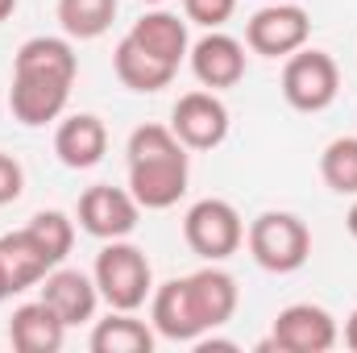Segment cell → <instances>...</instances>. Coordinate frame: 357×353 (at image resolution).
<instances>
[{
    "mask_svg": "<svg viewBox=\"0 0 357 353\" xmlns=\"http://www.w3.org/2000/svg\"><path fill=\"white\" fill-rule=\"evenodd\" d=\"M129 191L146 212L175 208L187 195V146L175 137L171 125H137L129 133Z\"/></svg>",
    "mask_w": 357,
    "mask_h": 353,
    "instance_id": "1",
    "label": "cell"
},
{
    "mask_svg": "<svg viewBox=\"0 0 357 353\" xmlns=\"http://www.w3.org/2000/svg\"><path fill=\"white\" fill-rule=\"evenodd\" d=\"M96 287H100V299L112 308V312H137L150 295H154V270L150 258L133 246V241H108L100 254H96V270H91Z\"/></svg>",
    "mask_w": 357,
    "mask_h": 353,
    "instance_id": "2",
    "label": "cell"
},
{
    "mask_svg": "<svg viewBox=\"0 0 357 353\" xmlns=\"http://www.w3.org/2000/svg\"><path fill=\"white\" fill-rule=\"evenodd\" d=\"M245 246L254 262L270 274H295L312 258V229L295 212H262L245 229Z\"/></svg>",
    "mask_w": 357,
    "mask_h": 353,
    "instance_id": "3",
    "label": "cell"
},
{
    "mask_svg": "<svg viewBox=\"0 0 357 353\" xmlns=\"http://www.w3.org/2000/svg\"><path fill=\"white\" fill-rule=\"evenodd\" d=\"M183 237L191 246V254H199L204 262H225L241 250L245 241V225H241V212L229 204V200H199L187 208L183 216Z\"/></svg>",
    "mask_w": 357,
    "mask_h": 353,
    "instance_id": "4",
    "label": "cell"
},
{
    "mask_svg": "<svg viewBox=\"0 0 357 353\" xmlns=\"http://www.w3.org/2000/svg\"><path fill=\"white\" fill-rule=\"evenodd\" d=\"M341 91V67L333 54L303 46L295 54H287L282 67V96L295 112H324Z\"/></svg>",
    "mask_w": 357,
    "mask_h": 353,
    "instance_id": "5",
    "label": "cell"
},
{
    "mask_svg": "<svg viewBox=\"0 0 357 353\" xmlns=\"http://www.w3.org/2000/svg\"><path fill=\"white\" fill-rule=\"evenodd\" d=\"M312 38V17L299 0H270L245 21V46L262 59H287Z\"/></svg>",
    "mask_w": 357,
    "mask_h": 353,
    "instance_id": "6",
    "label": "cell"
},
{
    "mask_svg": "<svg viewBox=\"0 0 357 353\" xmlns=\"http://www.w3.org/2000/svg\"><path fill=\"white\" fill-rule=\"evenodd\" d=\"M337 320L328 308L320 303H291L274 316L270 341L258 350H278V353H328L337 345Z\"/></svg>",
    "mask_w": 357,
    "mask_h": 353,
    "instance_id": "7",
    "label": "cell"
},
{
    "mask_svg": "<svg viewBox=\"0 0 357 353\" xmlns=\"http://www.w3.org/2000/svg\"><path fill=\"white\" fill-rule=\"evenodd\" d=\"M137 216H142V204L133 200L129 187H108V183H96L79 195V229L100 237V241H121L137 229Z\"/></svg>",
    "mask_w": 357,
    "mask_h": 353,
    "instance_id": "8",
    "label": "cell"
},
{
    "mask_svg": "<svg viewBox=\"0 0 357 353\" xmlns=\"http://www.w3.org/2000/svg\"><path fill=\"white\" fill-rule=\"evenodd\" d=\"M171 129L187 150H216L229 137V108L216 91H187L171 112Z\"/></svg>",
    "mask_w": 357,
    "mask_h": 353,
    "instance_id": "9",
    "label": "cell"
},
{
    "mask_svg": "<svg viewBox=\"0 0 357 353\" xmlns=\"http://www.w3.org/2000/svg\"><path fill=\"white\" fill-rule=\"evenodd\" d=\"M71 80H59V75H25V71H13V88H8V108L21 125L38 129V125H50L63 117L67 100H71Z\"/></svg>",
    "mask_w": 357,
    "mask_h": 353,
    "instance_id": "10",
    "label": "cell"
},
{
    "mask_svg": "<svg viewBox=\"0 0 357 353\" xmlns=\"http://www.w3.org/2000/svg\"><path fill=\"white\" fill-rule=\"evenodd\" d=\"M187 59H191L195 80L208 91L237 88V84L245 80V46H241L237 38L220 33V29H208L199 42H191Z\"/></svg>",
    "mask_w": 357,
    "mask_h": 353,
    "instance_id": "11",
    "label": "cell"
},
{
    "mask_svg": "<svg viewBox=\"0 0 357 353\" xmlns=\"http://www.w3.org/2000/svg\"><path fill=\"white\" fill-rule=\"evenodd\" d=\"M42 299L59 312V320L67 329L75 324H88L100 308V287L96 278L84 270H71V266H54L46 278H42Z\"/></svg>",
    "mask_w": 357,
    "mask_h": 353,
    "instance_id": "12",
    "label": "cell"
},
{
    "mask_svg": "<svg viewBox=\"0 0 357 353\" xmlns=\"http://www.w3.org/2000/svg\"><path fill=\"white\" fill-rule=\"evenodd\" d=\"M150 324L158 337L175 341V345H195L204 337V324L191 308V291H187V278H171L162 287H154L150 295Z\"/></svg>",
    "mask_w": 357,
    "mask_h": 353,
    "instance_id": "13",
    "label": "cell"
},
{
    "mask_svg": "<svg viewBox=\"0 0 357 353\" xmlns=\"http://www.w3.org/2000/svg\"><path fill=\"white\" fill-rule=\"evenodd\" d=\"M187 291H191V308H195L204 333L229 324L233 312H237V303H241L237 278H233L229 270H220L216 262L204 266V270H195V274H187Z\"/></svg>",
    "mask_w": 357,
    "mask_h": 353,
    "instance_id": "14",
    "label": "cell"
},
{
    "mask_svg": "<svg viewBox=\"0 0 357 353\" xmlns=\"http://www.w3.org/2000/svg\"><path fill=\"white\" fill-rule=\"evenodd\" d=\"M54 154L71 171H91L96 163H104V154H108V129H104V121L91 117V112L67 117L59 125V133H54Z\"/></svg>",
    "mask_w": 357,
    "mask_h": 353,
    "instance_id": "15",
    "label": "cell"
},
{
    "mask_svg": "<svg viewBox=\"0 0 357 353\" xmlns=\"http://www.w3.org/2000/svg\"><path fill=\"white\" fill-rule=\"evenodd\" d=\"M8 341L17 353H59L67 341V324L59 320V312L46 299L21 303L8 320Z\"/></svg>",
    "mask_w": 357,
    "mask_h": 353,
    "instance_id": "16",
    "label": "cell"
},
{
    "mask_svg": "<svg viewBox=\"0 0 357 353\" xmlns=\"http://www.w3.org/2000/svg\"><path fill=\"white\" fill-rule=\"evenodd\" d=\"M129 38H133L146 54H154V59H162V63H171V67H178V63L187 59V50H191L187 17L167 13V8H150V13H142V17L133 21Z\"/></svg>",
    "mask_w": 357,
    "mask_h": 353,
    "instance_id": "17",
    "label": "cell"
},
{
    "mask_svg": "<svg viewBox=\"0 0 357 353\" xmlns=\"http://www.w3.org/2000/svg\"><path fill=\"white\" fill-rule=\"evenodd\" d=\"M112 71H116V80L125 84L129 91H162L175 84L178 67L171 63H162V59H154V54H146L129 33L116 42V50H112Z\"/></svg>",
    "mask_w": 357,
    "mask_h": 353,
    "instance_id": "18",
    "label": "cell"
},
{
    "mask_svg": "<svg viewBox=\"0 0 357 353\" xmlns=\"http://www.w3.org/2000/svg\"><path fill=\"white\" fill-rule=\"evenodd\" d=\"M0 266H4V274H8V283H13V295L38 287V283L54 270V262L46 258V250L33 241L29 229H17V233H4V237H0Z\"/></svg>",
    "mask_w": 357,
    "mask_h": 353,
    "instance_id": "19",
    "label": "cell"
},
{
    "mask_svg": "<svg viewBox=\"0 0 357 353\" xmlns=\"http://www.w3.org/2000/svg\"><path fill=\"white\" fill-rule=\"evenodd\" d=\"M154 324L137 320L133 312H108L91 329V353H150L154 350Z\"/></svg>",
    "mask_w": 357,
    "mask_h": 353,
    "instance_id": "20",
    "label": "cell"
},
{
    "mask_svg": "<svg viewBox=\"0 0 357 353\" xmlns=\"http://www.w3.org/2000/svg\"><path fill=\"white\" fill-rule=\"evenodd\" d=\"M13 71H25V75H59V80H71L79 75V59L71 50L67 38H29L21 42L17 59H13Z\"/></svg>",
    "mask_w": 357,
    "mask_h": 353,
    "instance_id": "21",
    "label": "cell"
},
{
    "mask_svg": "<svg viewBox=\"0 0 357 353\" xmlns=\"http://www.w3.org/2000/svg\"><path fill=\"white\" fill-rule=\"evenodd\" d=\"M116 21V0H59V25L67 38L91 42Z\"/></svg>",
    "mask_w": 357,
    "mask_h": 353,
    "instance_id": "22",
    "label": "cell"
},
{
    "mask_svg": "<svg viewBox=\"0 0 357 353\" xmlns=\"http://www.w3.org/2000/svg\"><path fill=\"white\" fill-rule=\"evenodd\" d=\"M25 229L33 233V241L46 250V258H50L54 266L67 262V254H71V246H75V220H71L67 212H59V208H42Z\"/></svg>",
    "mask_w": 357,
    "mask_h": 353,
    "instance_id": "23",
    "label": "cell"
},
{
    "mask_svg": "<svg viewBox=\"0 0 357 353\" xmlns=\"http://www.w3.org/2000/svg\"><path fill=\"white\" fill-rule=\"evenodd\" d=\"M320 179L337 195H357V137H337L320 154Z\"/></svg>",
    "mask_w": 357,
    "mask_h": 353,
    "instance_id": "24",
    "label": "cell"
},
{
    "mask_svg": "<svg viewBox=\"0 0 357 353\" xmlns=\"http://www.w3.org/2000/svg\"><path fill=\"white\" fill-rule=\"evenodd\" d=\"M237 13V0H183V17L204 29H220Z\"/></svg>",
    "mask_w": 357,
    "mask_h": 353,
    "instance_id": "25",
    "label": "cell"
},
{
    "mask_svg": "<svg viewBox=\"0 0 357 353\" xmlns=\"http://www.w3.org/2000/svg\"><path fill=\"white\" fill-rule=\"evenodd\" d=\"M21 191H25V171H21V163H17L13 154H0V208L13 204V200H21Z\"/></svg>",
    "mask_w": 357,
    "mask_h": 353,
    "instance_id": "26",
    "label": "cell"
},
{
    "mask_svg": "<svg viewBox=\"0 0 357 353\" xmlns=\"http://www.w3.org/2000/svg\"><path fill=\"white\" fill-rule=\"evenodd\" d=\"M345 345L357 353V308L349 312V320H345Z\"/></svg>",
    "mask_w": 357,
    "mask_h": 353,
    "instance_id": "27",
    "label": "cell"
},
{
    "mask_svg": "<svg viewBox=\"0 0 357 353\" xmlns=\"http://www.w3.org/2000/svg\"><path fill=\"white\" fill-rule=\"evenodd\" d=\"M345 229H349V237L357 241V200H354V208H349V216H345Z\"/></svg>",
    "mask_w": 357,
    "mask_h": 353,
    "instance_id": "28",
    "label": "cell"
},
{
    "mask_svg": "<svg viewBox=\"0 0 357 353\" xmlns=\"http://www.w3.org/2000/svg\"><path fill=\"white\" fill-rule=\"evenodd\" d=\"M13 295V283H8V274H4V266H0V303Z\"/></svg>",
    "mask_w": 357,
    "mask_h": 353,
    "instance_id": "29",
    "label": "cell"
},
{
    "mask_svg": "<svg viewBox=\"0 0 357 353\" xmlns=\"http://www.w3.org/2000/svg\"><path fill=\"white\" fill-rule=\"evenodd\" d=\"M13 8H17V0H0V21H8V17H13Z\"/></svg>",
    "mask_w": 357,
    "mask_h": 353,
    "instance_id": "30",
    "label": "cell"
},
{
    "mask_svg": "<svg viewBox=\"0 0 357 353\" xmlns=\"http://www.w3.org/2000/svg\"><path fill=\"white\" fill-rule=\"evenodd\" d=\"M142 4H162V0H142Z\"/></svg>",
    "mask_w": 357,
    "mask_h": 353,
    "instance_id": "31",
    "label": "cell"
}]
</instances>
